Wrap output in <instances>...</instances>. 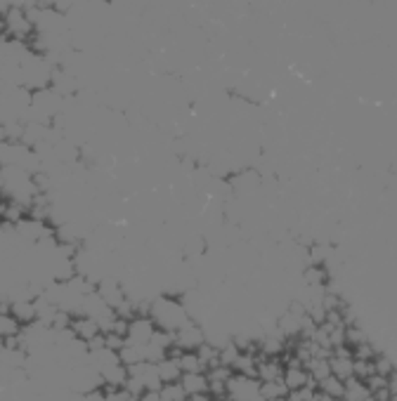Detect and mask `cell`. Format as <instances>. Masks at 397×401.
Returning <instances> with one entry per match:
<instances>
[{
  "label": "cell",
  "mask_w": 397,
  "mask_h": 401,
  "mask_svg": "<svg viewBox=\"0 0 397 401\" xmlns=\"http://www.w3.org/2000/svg\"><path fill=\"white\" fill-rule=\"evenodd\" d=\"M317 390L324 392V395H329V397H334V399H343V395H346V382L331 373V375L324 377V380L317 385Z\"/></svg>",
  "instance_id": "obj_16"
},
{
  "label": "cell",
  "mask_w": 397,
  "mask_h": 401,
  "mask_svg": "<svg viewBox=\"0 0 397 401\" xmlns=\"http://www.w3.org/2000/svg\"><path fill=\"white\" fill-rule=\"evenodd\" d=\"M201 345H206V330L197 321L190 319L182 328L175 330V347L180 352H197Z\"/></svg>",
  "instance_id": "obj_3"
},
{
  "label": "cell",
  "mask_w": 397,
  "mask_h": 401,
  "mask_svg": "<svg viewBox=\"0 0 397 401\" xmlns=\"http://www.w3.org/2000/svg\"><path fill=\"white\" fill-rule=\"evenodd\" d=\"M118 357H121V361H123L125 368L138 366V364H142V361H145V347L125 343L121 350H118Z\"/></svg>",
  "instance_id": "obj_14"
},
{
  "label": "cell",
  "mask_w": 397,
  "mask_h": 401,
  "mask_svg": "<svg viewBox=\"0 0 397 401\" xmlns=\"http://www.w3.org/2000/svg\"><path fill=\"white\" fill-rule=\"evenodd\" d=\"M391 401H397V395H393V397H391Z\"/></svg>",
  "instance_id": "obj_25"
},
{
  "label": "cell",
  "mask_w": 397,
  "mask_h": 401,
  "mask_svg": "<svg viewBox=\"0 0 397 401\" xmlns=\"http://www.w3.org/2000/svg\"><path fill=\"white\" fill-rule=\"evenodd\" d=\"M305 368L310 370V377L314 382H321L324 377L331 375V366H329V357H312L308 364H305Z\"/></svg>",
  "instance_id": "obj_15"
},
{
  "label": "cell",
  "mask_w": 397,
  "mask_h": 401,
  "mask_svg": "<svg viewBox=\"0 0 397 401\" xmlns=\"http://www.w3.org/2000/svg\"><path fill=\"white\" fill-rule=\"evenodd\" d=\"M185 401H211V395H187Z\"/></svg>",
  "instance_id": "obj_22"
},
{
  "label": "cell",
  "mask_w": 397,
  "mask_h": 401,
  "mask_svg": "<svg viewBox=\"0 0 397 401\" xmlns=\"http://www.w3.org/2000/svg\"><path fill=\"white\" fill-rule=\"evenodd\" d=\"M260 397L263 401H282L284 397H289V387L284 385V380L260 382Z\"/></svg>",
  "instance_id": "obj_13"
},
{
  "label": "cell",
  "mask_w": 397,
  "mask_h": 401,
  "mask_svg": "<svg viewBox=\"0 0 397 401\" xmlns=\"http://www.w3.org/2000/svg\"><path fill=\"white\" fill-rule=\"evenodd\" d=\"M284 377V364L279 357H260L258 354V380H282Z\"/></svg>",
  "instance_id": "obj_7"
},
{
  "label": "cell",
  "mask_w": 397,
  "mask_h": 401,
  "mask_svg": "<svg viewBox=\"0 0 397 401\" xmlns=\"http://www.w3.org/2000/svg\"><path fill=\"white\" fill-rule=\"evenodd\" d=\"M71 333L76 335L78 340H83V343L88 345L90 340H95L97 335H102V328L97 326L95 319H90V316L86 314H78V316H71Z\"/></svg>",
  "instance_id": "obj_5"
},
{
  "label": "cell",
  "mask_w": 397,
  "mask_h": 401,
  "mask_svg": "<svg viewBox=\"0 0 397 401\" xmlns=\"http://www.w3.org/2000/svg\"><path fill=\"white\" fill-rule=\"evenodd\" d=\"M138 401H163V399L159 390H147V392H142V397Z\"/></svg>",
  "instance_id": "obj_19"
},
{
  "label": "cell",
  "mask_w": 397,
  "mask_h": 401,
  "mask_svg": "<svg viewBox=\"0 0 397 401\" xmlns=\"http://www.w3.org/2000/svg\"><path fill=\"white\" fill-rule=\"evenodd\" d=\"M159 375H161V382L168 385V382H180V377H182V368H180V361L173 352L168 354L166 359L159 361Z\"/></svg>",
  "instance_id": "obj_10"
},
{
  "label": "cell",
  "mask_w": 397,
  "mask_h": 401,
  "mask_svg": "<svg viewBox=\"0 0 397 401\" xmlns=\"http://www.w3.org/2000/svg\"><path fill=\"white\" fill-rule=\"evenodd\" d=\"M21 323H19V319L17 316H14L10 309H7V312H0V340H12V338H19V333H21Z\"/></svg>",
  "instance_id": "obj_11"
},
{
  "label": "cell",
  "mask_w": 397,
  "mask_h": 401,
  "mask_svg": "<svg viewBox=\"0 0 397 401\" xmlns=\"http://www.w3.org/2000/svg\"><path fill=\"white\" fill-rule=\"evenodd\" d=\"M227 401H263L260 397V380L251 375H239L234 373L227 380Z\"/></svg>",
  "instance_id": "obj_2"
},
{
  "label": "cell",
  "mask_w": 397,
  "mask_h": 401,
  "mask_svg": "<svg viewBox=\"0 0 397 401\" xmlns=\"http://www.w3.org/2000/svg\"><path fill=\"white\" fill-rule=\"evenodd\" d=\"M282 401H294V399H291V397H284Z\"/></svg>",
  "instance_id": "obj_24"
},
{
  "label": "cell",
  "mask_w": 397,
  "mask_h": 401,
  "mask_svg": "<svg viewBox=\"0 0 397 401\" xmlns=\"http://www.w3.org/2000/svg\"><path fill=\"white\" fill-rule=\"evenodd\" d=\"M343 401H373L369 385L353 375L350 380H346V395H343Z\"/></svg>",
  "instance_id": "obj_9"
},
{
  "label": "cell",
  "mask_w": 397,
  "mask_h": 401,
  "mask_svg": "<svg viewBox=\"0 0 397 401\" xmlns=\"http://www.w3.org/2000/svg\"><path fill=\"white\" fill-rule=\"evenodd\" d=\"M211 401H227V399H215V397H211Z\"/></svg>",
  "instance_id": "obj_23"
},
{
  "label": "cell",
  "mask_w": 397,
  "mask_h": 401,
  "mask_svg": "<svg viewBox=\"0 0 397 401\" xmlns=\"http://www.w3.org/2000/svg\"><path fill=\"white\" fill-rule=\"evenodd\" d=\"M180 385L185 387L187 395H208V373L197 370V373H182Z\"/></svg>",
  "instance_id": "obj_8"
},
{
  "label": "cell",
  "mask_w": 397,
  "mask_h": 401,
  "mask_svg": "<svg viewBox=\"0 0 397 401\" xmlns=\"http://www.w3.org/2000/svg\"><path fill=\"white\" fill-rule=\"evenodd\" d=\"M312 401H341V399H334V397H329V395H324V392L317 390V395L312 397Z\"/></svg>",
  "instance_id": "obj_21"
},
{
  "label": "cell",
  "mask_w": 397,
  "mask_h": 401,
  "mask_svg": "<svg viewBox=\"0 0 397 401\" xmlns=\"http://www.w3.org/2000/svg\"><path fill=\"white\" fill-rule=\"evenodd\" d=\"M10 312L17 316L21 326H29V323L36 321V305H33V300H14V302H10Z\"/></svg>",
  "instance_id": "obj_12"
},
{
  "label": "cell",
  "mask_w": 397,
  "mask_h": 401,
  "mask_svg": "<svg viewBox=\"0 0 397 401\" xmlns=\"http://www.w3.org/2000/svg\"><path fill=\"white\" fill-rule=\"evenodd\" d=\"M161 392V399L163 401H185L187 399V392L180 382H168L163 385V387L159 390Z\"/></svg>",
  "instance_id": "obj_17"
},
{
  "label": "cell",
  "mask_w": 397,
  "mask_h": 401,
  "mask_svg": "<svg viewBox=\"0 0 397 401\" xmlns=\"http://www.w3.org/2000/svg\"><path fill=\"white\" fill-rule=\"evenodd\" d=\"M388 390H391V395H397V368L388 375Z\"/></svg>",
  "instance_id": "obj_20"
},
{
  "label": "cell",
  "mask_w": 397,
  "mask_h": 401,
  "mask_svg": "<svg viewBox=\"0 0 397 401\" xmlns=\"http://www.w3.org/2000/svg\"><path fill=\"white\" fill-rule=\"evenodd\" d=\"M317 395V385L310 382V385H305L303 390H296V392H289V397L294 399V401H312V397Z\"/></svg>",
  "instance_id": "obj_18"
},
{
  "label": "cell",
  "mask_w": 397,
  "mask_h": 401,
  "mask_svg": "<svg viewBox=\"0 0 397 401\" xmlns=\"http://www.w3.org/2000/svg\"><path fill=\"white\" fill-rule=\"evenodd\" d=\"M284 385L289 387V392H296V390H303L305 385L314 382L310 377V370L305 366H284ZM317 385V382H314Z\"/></svg>",
  "instance_id": "obj_6"
},
{
  "label": "cell",
  "mask_w": 397,
  "mask_h": 401,
  "mask_svg": "<svg viewBox=\"0 0 397 401\" xmlns=\"http://www.w3.org/2000/svg\"><path fill=\"white\" fill-rule=\"evenodd\" d=\"M149 316H152V321L156 323V328L168 330V333L180 330L192 319L185 302L180 300L177 295H156L152 300V305H149Z\"/></svg>",
  "instance_id": "obj_1"
},
{
  "label": "cell",
  "mask_w": 397,
  "mask_h": 401,
  "mask_svg": "<svg viewBox=\"0 0 397 401\" xmlns=\"http://www.w3.org/2000/svg\"><path fill=\"white\" fill-rule=\"evenodd\" d=\"M159 330L156 328V323L152 321V316H133V319L128 321V330H125V343L130 345H140L145 347L147 343H152L154 333Z\"/></svg>",
  "instance_id": "obj_4"
}]
</instances>
